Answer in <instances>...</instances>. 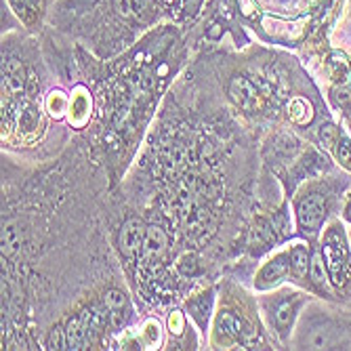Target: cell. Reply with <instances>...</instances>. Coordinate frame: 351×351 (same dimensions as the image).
Masks as SVG:
<instances>
[{
    "label": "cell",
    "mask_w": 351,
    "mask_h": 351,
    "mask_svg": "<svg viewBox=\"0 0 351 351\" xmlns=\"http://www.w3.org/2000/svg\"><path fill=\"white\" fill-rule=\"evenodd\" d=\"M293 274L291 267V254L289 252H282L278 257H274L271 261H267L263 265V269L257 276V286L259 289H269V286L278 284L280 280H284L286 276Z\"/></svg>",
    "instance_id": "4"
},
{
    "label": "cell",
    "mask_w": 351,
    "mask_h": 351,
    "mask_svg": "<svg viewBox=\"0 0 351 351\" xmlns=\"http://www.w3.org/2000/svg\"><path fill=\"white\" fill-rule=\"evenodd\" d=\"M141 339L147 347H156L158 343H160V326H158V322H154V320L145 322Z\"/></svg>",
    "instance_id": "22"
},
{
    "label": "cell",
    "mask_w": 351,
    "mask_h": 351,
    "mask_svg": "<svg viewBox=\"0 0 351 351\" xmlns=\"http://www.w3.org/2000/svg\"><path fill=\"white\" fill-rule=\"evenodd\" d=\"M86 326L82 322V317H70L68 324H66V337H68V349H84L86 345Z\"/></svg>",
    "instance_id": "13"
},
{
    "label": "cell",
    "mask_w": 351,
    "mask_h": 351,
    "mask_svg": "<svg viewBox=\"0 0 351 351\" xmlns=\"http://www.w3.org/2000/svg\"><path fill=\"white\" fill-rule=\"evenodd\" d=\"M187 307H189V313L198 320V324H200V326H206L208 311H210V297L202 295V297L196 299V301H189Z\"/></svg>",
    "instance_id": "18"
},
{
    "label": "cell",
    "mask_w": 351,
    "mask_h": 351,
    "mask_svg": "<svg viewBox=\"0 0 351 351\" xmlns=\"http://www.w3.org/2000/svg\"><path fill=\"white\" fill-rule=\"evenodd\" d=\"M167 250V234L162 228L158 226H149L145 230V240H143V254L149 259L160 257V254Z\"/></svg>",
    "instance_id": "10"
},
{
    "label": "cell",
    "mask_w": 351,
    "mask_h": 351,
    "mask_svg": "<svg viewBox=\"0 0 351 351\" xmlns=\"http://www.w3.org/2000/svg\"><path fill=\"white\" fill-rule=\"evenodd\" d=\"M311 106L305 99H295L291 104V118L297 120L299 124H307L311 120Z\"/></svg>",
    "instance_id": "20"
},
{
    "label": "cell",
    "mask_w": 351,
    "mask_h": 351,
    "mask_svg": "<svg viewBox=\"0 0 351 351\" xmlns=\"http://www.w3.org/2000/svg\"><path fill=\"white\" fill-rule=\"evenodd\" d=\"M230 95L232 99L236 101V106H240L246 112H254L261 104L259 90L250 80H246L244 76H236L230 84Z\"/></svg>",
    "instance_id": "5"
},
{
    "label": "cell",
    "mask_w": 351,
    "mask_h": 351,
    "mask_svg": "<svg viewBox=\"0 0 351 351\" xmlns=\"http://www.w3.org/2000/svg\"><path fill=\"white\" fill-rule=\"evenodd\" d=\"M104 305L108 307L110 315H112V324L114 326H122L124 317H126V305H129V301H126V295L122 291H108L106 297H104Z\"/></svg>",
    "instance_id": "11"
},
{
    "label": "cell",
    "mask_w": 351,
    "mask_h": 351,
    "mask_svg": "<svg viewBox=\"0 0 351 351\" xmlns=\"http://www.w3.org/2000/svg\"><path fill=\"white\" fill-rule=\"evenodd\" d=\"M326 215H328V204L326 198L320 194H311L297 204V221L305 234H315L320 230L326 221Z\"/></svg>",
    "instance_id": "2"
},
{
    "label": "cell",
    "mask_w": 351,
    "mask_h": 351,
    "mask_svg": "<svg viewBox=\"0 0 351 351\" xmlns=\"http://www.w3.org/2000/svg\"><path fill=\"white\" fill-rule=\"evenodd\" d=\"M291 267H293V276L297 278H305L309 274V265H311V254H309V248L303 246V244H295L291 250Z\"/></svg>",
    "instance_id": "15"
},
{
    "label": "cell",
    "mask_w": 351,
    "mask_h": 351,
    "mask_svg": "<svg viewBox=\"0 0 351 351\" xmlns=\"http://www.w3.org/2000/svg\"><path fill=\"white\" fill-rule=\"evenodd\" d=\"M145 226L139 219H129L120 228L118 234V248L126 257H135L139 250H143V240H145Z\"/></svg>",
    "instance_id": "3"
},
{
    "label": "cell",
    "mask_w": 351,
    "mask_h": 351,
    "mask_svg": "<svg viewBox=\"0 0 351 351\" xmlns=\"http://www.w3.org/2000/svg\"><path fill=\"white\" fill-rule=\"evenodd\" d=\"M49 349H68V337H66V328H63V326H55L51 330Z\"/></svg>",
    "instance_id": "23"
},
{
    "label": "cell",
    "mask_w": 351,
    "mask_h": 351,
    "mask_svg": "<svg viewBox=\"0 0 351 351\" xmlns=\"http://www.w3.org/2000/svg\"><path fill=\"white\" fill-rule=\"evenodd\" d=\"M200 3H202V0H187V7H185V9H187V13H189V15H194V13L198 11Z\"/></svg>",
    "instance_id": "27"
},
{
    "label": "cell",
    "mask_w": 351,
    "mask_h": 351,
    "mask_svg": "<svg viewBox=\"0 0 351 351\" xmlns=\"http://www.w3.org/2000/svg\"><path fill=\"white\" fill-rule=\"evenodd\" d=\"M177 269L181 276H194L198 271V263H196V257L194 254H183L177 263Z\"/></svg>",
    "instance_id": "24"
},
{
    "label": "cell",
    "mask_w": 351,
    "mask_h": 351,
    "mask_svg": "<svg viewBox=\"0 0 351 351\" xmlns=\"http://www.w3.org/2000/svg\"><path fill=\"white\" fill-rule=\"evenodd\" d=\"M47 110L53 118H61L70 110V97L63 90H53L47 97Z\"/></svg>",
    "instance_id": "17"
},
{
    "label": "cell",
    "mask_w": 351,
    "mask_h": 351,
    "mask_svg": "<svg viewBox=\"0 0 351 351\" xmlns=\"http://www.w3.org/2000/svg\"><path fill=\"white\" fill-rule=\"evenodd\" d=\"M114 9L120 17L137 21H149L156 15L152 0H114Z\"/></svg>",
    "instance_id": "6"
},
{
    "label": "cell",
    "mask_w": 351,
    "mask_h": 351,
    "mask_svg": "<svg viewBox=\"0 0 351 351\" xmlns=\"http://www.w3.org/2000/svg\"><path fill=\"white\" fill-rule=\"evenodd\" d=\"M332 154L337 160L345 167V169H351V141L347 137H339L337 143L332 145Z\"/></svg>",
    "instance_id": "19"
},
{
    "label": "cell",
    "mask_w": 351,
    "mask_h": 351,
    "mask_svg": "<svg viewBox=\"0 0 351 351\" xmlns=\"http://www.w3.org/2000/svg\"><path fill=\"white\" fill-rule=\"evenodd\" d=\"M317 137H320V143L328 149H332V145L337 143V139L341 137L339 129L335 124H322L320 131H317Z\"/></svg>",
    "instance_id": "21"
},
{
    "label": "cell",
    "mask_w": 351,
    "mask_h": 351,
    "mask_svg": "<svg viewBox=\"0 0 351 351\" xmlns=\"http://www.w3.org/2000/svg\"><path fill=\"white\" fill-rule=\"evenodd\" d=\"M343 215H345V219L351 223V198L347 200V204H345V213H343Z\"/></svg>",
    "instance_id": "28"
},
{
    "label": "cell",
    "mask_w": 351,
    "mask_h": 351,
    "mask_svg": "<svg viewBox=\"0 0 351 351\" xmlns=\"http://www.w3.org/2000/svg\"><path fill=\"white\" fill-rule=\"evenodd\" d=\"M36 114H34V110H27V112H23V116H21V129H25V131H32L36 126Z\"/></svg>",
    "instance_id": "26"
},
{
    "label": "cell",
    "mask_w": 351,
    "mask_h": 351,
    "mask_svg": "<svg viewBox=\"0 0 351 351\" xmlns=\"http://www.w3.org/2000/svg\"><path fill=\"white\" fill-rule=\"evenodd\" d=\"M309 280L311 284L315 286L317 291L326 293L328 291V269H326V263L322 259V252H317L311 257V265H309Z\"/></svg>",
    "instance_id": "14"
},
{
    "label": "cell",
    "mask_w": 351,
    "mask_h": 351,
    "mask_svg": "<svg viewBox=\"0 0 351 351\" xmlns=\"http://www.w3.org/2000/svg\"><path fill=\"white\" fill-rule=\"evenodd\" d=\"M25 68L19 59L11 57L3 63V86L9 93H21L25 88Z\"/></svg>",
    "instance_id": "8"
},
{
    "label": "cell",
    "mask_w": 351,
    "mask_h": 351,
    "mask_svg": "<svg viewBox=\"0 0 351 351\" xmlns=\"http://www.w3.org/2000/svg\"><path fill=\"white\" fill-rule=\"evenodd\" d=\"M297 301H284V303H280L278 305V309H276V326L282 330V332H286L291 328V324H293V320H295V311H297Z\"/></svg>",
    "instance_id": "16"
},
{
    "label": "cell",
    "mask_w": 351,
    "mask_h": 351,
    "mask_svg": "<svg viewBox=\"0 0 351 351\" xmlns=\"http://www.w3.org/2000/svg\"><path fill=\"white\" fill-rule=\"evenodd\" d=\"M169 328H171V332H175V335H181V332H183V315H181L179 311H175V313L169 317Z\"/></svg>",
    "instance_id": "25"
},
{
    "label": "cell",
    "mask_w": 351,
    "mask_h": 351,
    "mask_svg": "<svg viewBox=\"0 0 351 351\" xmlns=\"http://www.w3.org/2000/svg\"><path fill=\"white\" fill-rule=\"evenodd\" d=\"M23 244V228L19 221H7L3 226V236H0V248L3 257H15Z\"/></svg>",
    "instance_id": "9"
},
{
    "label": "cell",
    "mask_w": 351,
    "mask_h": 351,
    "mask_svg": "<svg viewBox=\"0 0 351 351\" xmlns=\"http://www.w3.org/2000/svg\"><path fill=\"white\" fill-rule=\"evenodd\" d=\"M68 116H70V122L76 126V129H82V126L88 122V116H90V95L86 93V88L78 86L74 90V97L70 99Z\"/></svg>",
    "instance_id": "7"
},
{
    "label": "cell",
    "mask_w": 351,
    "mask_h": 351,
    "mask_svg": "<svg viewBox=\"0 0 351 351\" xmlns=\"http://www.w3.org/2000/svg\"><path fill=\"white\" fill-rule=\"evenodd\" d=\"M217 330L219 335H223V339L226 341H236L242 337V322L238 320V317L230 311H221L219 313V320H217Z\"/></svg>",
    "instance_id": "12"
},
{
    "label": "cell",
    "mask_w": 351,
    "mask_h": 351,
    "mask_svg": "<svg viewBox=\"0 0 351 351\" xmlns=\"http://www.w3.org/2000/svg\"><path fill=\"white\" fill-rule=\"evenodd\" d=\"M322 259L328 269L330 282L337 289H345L351 280V259H349V248L345 244L343 228L332 226L322 240Z\"/></svg>",
    "instance_id": "1"
}]
</instances>
